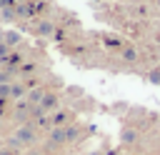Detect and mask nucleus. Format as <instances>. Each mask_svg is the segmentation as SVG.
<instances>
[{
	"label": "nucleus",
	"mask_w": 160,
	"mask_h": 155,
	"mask_svg": "<svg viewBox=\"0 0 160 155\" xmlns=\"http://www.w3.org/2000/svg\"><path fill=\"white\" fill-rule=\"evenodd\" d=\"M15 138L20 140V145H35V140H38V132H35V128H32L30 122H25V125H20V128H18Z\"/></svg>",
	"instance_id": "f257e3e1"
},
{
	"label": "nucleus",
	"mask_w": 160,
	"mask_h": 155,
	"mask_svg": "<svg viewBox=\"0 0 160 155\" xmlns=\"http://www.w3.org/2000/svg\"><path fill=\"white\" fill-rule=\"evenodd\" d=\"M38 108H40L42 112H58V110H60V98H58L55 92H45L42 100L38 102Z\"/></svg>",
	"instance_id": "f03ea898"
},
{
	"label": "nucleus",
	"mask_w": 160,
	"mask_h": 155,
	"mask_svg": "<svg viewBox=\"0 0 160 155\" xmlns=\"http://www.w3.org/2000/svg\"><path fill=\"white\" fill-rule=\"evenodd\" d=\"M65 128H50V135H48V148H60L65 145Z\"/></svg>",
	"instance_id": "7ed1b4c3"
},
{
	"label": "nucleus",
	"mask_w": 160,
	"mask_h": 155,
	"mask_svg": "<svg viewBox=\"0 0 160 155\" xmlns=\"http://www.w3.org/2000/svg\"><path fill=\"white\" fill-rule=\"evenodd\" d=\"M120 142H122V145H135V142H138V130L130 128V125H125V128L120 130Z\"/></svg>",
	"instance_id": "20e7f679"
},
{
	"label": "nucleus",
	"mask_w": 160,
	"mask_h": 155,
	"mask_svg": "<svg viewBox=\"0 0 160 155\" xmlns=\"http://www.w3.org/2000/svg\"><path fill=\"white\" fill-rule=\"evenodd\" d=\"M28 95V88H25V82H10V100H22Z\"/></svg>",
	"instance_id": "39448f33"
},
{
	"label": "nucleus",
	"mask_w": 160,
	"mask_h": 155,
	"mask_svg": "<svg viewBox=\"0 0 160 155\" xmlns=\"http://www.w3.org/2000/svg\"><path fill=\"white\" fill-rule=\"evenodd\" d=\"M35 32H38L40 38H50V35L55 32V25H52L50 20H40V22L35 25Z\"/></svg>",
	"instance_id": "423d86ee"
},
{
	"label": "nucleus",
	"mask_w": 160,
	"mask_h": 155,
	"mask_svg": "<svg viewBox=\"0 0 160 155\" xmlns=\"http://www.w3.org/2000/svg\"><path fill=\"white\" fill-rule=\"evenodd\" d=\"M65 140H68V142H78V140H80V128L68 122V125H65Z\"/></svg>",
	"instance_id": "0eeeda50"
},
{
	"label": "nucleus",
	"mask_w": 160,
	"mask_h": 155,
	"mask_svg": "<svg viewBox=\"0 0 160 155\" xmlns=\"http://www.w3.org/2000/svg\"><path fill=\"white\" fill-rule=\"evenodd\" d=\"M42 95H45L42 88H32V90H28V100H30V105H38V102L42 100Z\"/></svg>",
	"instance_id": "6e6552de"
},
{
	"label": "nucleus",
	"mask_w": 160,
	"mask_h": 155,
	"mask_svg": "<svg viewBox=\"0 0 160 155\" xmlns=\"http://www.w3.org/2000/svg\"><path fill=\"white\" fill-rule=\"evenodd\" d=\"M15 15H20V18H30V15H32L30 2H18V5H15Z\"/></svg>",
	"instance_id": "1a4fd4ad"
},
{
	"label": "nucleus",
	"mask_w": 160,
	"mask_h": 155,
	"mask_svg": "<svg viewBox=\"0 0 160 155\" xmlns=\"http://www.w3.org/2000/svg\"><path fill=\"white\" fill-rule=\"evenodd\" d=\"M2 40H5L10 48L20 45V35H18V32H12V30H5V32H2Z\"/></svg>",
	"instance_id": "9d476101"
},
{
	"label": "nucleus",
	"mask_w": 160,
	"mask_h": 155,
	"mask_svg": "<svg viewBox=\"0 0 160 155\" xmlns=\"http://www.w3.org/2000/svg\"><path fill=\"white\" fill-rule=\"evenodd\" d=\"M120 55H122L128 62H135V60H138V52H135V48H122V50H120Z\"/></svg>",
	"instance_id": "9b49d317"
},
{
	"label": "nucleus",
	"mask_w": 160,
	"mask_h": 155,
	"mask_svg": "<svg viewBox=\"0 0 160 155\" xmlns=\"http://www.w3.org/2000/svg\"><path fill=\"white\" fill-rule=\"evenodd\" d=\"M35 70H38L35 62H22V65H20V75H32Z\"/></svg>",
	"instance_id": "f8f14e48"
},
{
	"label": "nucleus",
	"mask_w": 160,
	"mask_h": 155,
	"mask_svg": "<svg viewBox=\"0 0 160 155\" xmlns=\"http://www.w3.org/2000/svg\"><path fill=\"white\" fill-rule=\"evenodd\" d=\"M105 45H108L110 50H122V42H120L118 38H105Z\"/></svg>",
	"instance_id": "ddd939ff"
},
{
	"label": "nucleus",
	"mask_w": 160,
	"mask_h": 155,
	"mask_svg": "<svg viewBox=\"0 0 160 155\" xmlns=\"http://www.w3.org/2000/svg\"><path fill=\"white\" fill-rule=\"evenodd\" d=\"M0 18H2V20H12V18H15V8H2V10H0Z\"/></svg>",
	"instance_id": "4468645a"
},
{
	"label": "nucleus",
	"mask_w": 160,
	"mask_h": 155,
	"mask_svg": "<svg viewBox=\"0 0 160 155\" xmlns=\"http://www.w3.org/2000/svg\"><path fill=\"white\" fill-rule=\"evenodd\" d=\"M148 82H152V85H160V70H150V75H148Z\"/></svg>",
	"instance_id": "2eb2a0df"
},
{
	"label": "nucleus",
	"mask_w": 160,
	"mask_h": 155,
	"mask_svg": "<svg viewBox=\"0 0 160 155\" xmlns=\"http://www.w3.org/2000/svg\"><path fill=\"white\" fill-rule=\"evenodd\" d=\"M68 95H72V98H82V88H78V85H70V88H68Z\"/></svg>",
	"instance_id": "dca6fc26"
},
{
	"label": "nucleus",
	"mask_w": 160,
	"mask_h": 155,
	"mask_svg": "<svg viewBox=\"0 0 160 155\" xmlns=\"http://www.w3.org/2000/svg\"><path fill=\"white\" fill-rule=\"evenodd\" d=\"M8 55H10V45L5 40H0V58H8Z\"/></svg>",
	"instance_id": "f3484780"
},
{
	"label": "nucleus",
	"mask_w": 160,
	"mask_h": 155,
	"mask_svg": "<svg viewBox=\"0 0 160 155\" xmlns=\"http://www.w3.org/2000/svg\"><path fill=\"white\" fill-rule=\"evenodd\" d=\"M18 5V0H0V10L2 8H15Z\"/></svg>",
	"instance_id": "a211bd4d"
},
{
	"label": "nucleus",
	"mask_w": 160,
	"mask_h": 155,
	"mask_svg": "<svg viewBox=\"0 0 160 155\" xmlns=\"http://www.w3.org/2000/svg\"><path fill=\"white\" fill-rule=\"evenodd\" d=\"M8 148H20V140L12 135V138H8Z\"/></svg>",
	"instance_id": "6ab92c4d"
},
{
	"label": "nucleus",
	"mask_w": 160,
	"mask_h": 155,
	"mask_svg": "<svg viewBox=\"0 0 160 155\" xmlns=\"http://www.w3.org/2000/svg\"><path fill=\"white\" fill-rule=\"evenodd\" d=\"M88 155H108L105 150H92V152H88Z\"/></svg>",
	"instance_id": "aec40b11"
},
{
	"label": "nucleus",
	"mask_w": 160,
	"mask_h": 155,
	"mask_svg": "<svg viewBox=\"0 0 160 155\" xmlns=\"http://www.w3.org/2000/svg\"><path fill=\"white\" fill-rule=\"evenodd\" d=\"M28 155H40V152H38V150H30V152H28Z\"/></svg>",
	"instance_id": "412c9836"
},
{
	"label": "nucleus",
	"mask_w": 160,
	"mask_h": 155,
	"mask_svg": "<svg viewBox=\"0 0 160 155\" xmlns=\"http://www.w3.org/2000/svg\"><path fill=\"white\" fill-rule=\"evenodd\" d=\"M18 2H28V0H18Z\"/></svg>",
	"instance_id": "4be33fe9"
},
{
	"label": "nucleus",
	"mask_w": 160,
	"mask_h": 155,
	"mask_svg": "<svg viewBox=\"0 0 160 155\" xmlns=\"http://www.w3.org/2000/svg\"><path fill=\"white\" fill-rule=\"evenodd\" d=\"M140 155H148V152H140Z\"/></svg>",
	"instance_id": "5701e85b"
}]
</instances>
